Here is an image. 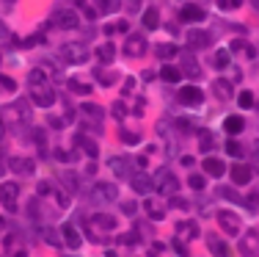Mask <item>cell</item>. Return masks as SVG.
Returning a JSON list of instances; mask_svg holds the SVG:
<instances>
[{
    "label": "cell",
    "instance_id": "52",
    "mask_svg": "<svg viewBox=\"0 0 259 257\" xmlns=\"http://www.w3.org/2000/svg\"><path fill=\"white\" fill-rule=\"evenodd\" d=\"M0 136H3V119H0Z\"/></svg>",
    "mask_w": 259,
    "mask_h": 257
},
{
    "label": "cell",
    "instance_id": "54",
    "mask_svg": "<svg viewBox=\"0 0 259 257\" xmlns=\"http://www.w3.org/2000/svg\"><path fill=\"white\" fill-rule=\"evenodd\" d=\"M9 3H11V0H9Z\"/></svg>",
    "mask_w": 259,
    "mask_h": 257
},
{
    "label": "cell",
    "instance_id": "40",
    "mask_svg": "<svg viewBox=\"0 0 259 257\" xmlns=\"http://www.w3.org/2000/svg\"><path fill=\"white\" fill-rule=\"evenodd\" d=\"M155 53H157L160 58H168V56H176V47H174V44H160Z\"/></svg>",
    "mask_w": 259,
    "mask_h": 257
},
{
    "label": "cell",
    "instance_id": "9",
    "mask_svg": "<svg viewBox=\"0 0 259 257\" xmlns=\"http://www.w3.org/2000/svg\"><path fill=\"white\" fill-rule=\"evenodd\" d=\"M130 185H133V191H138V194H152V191H155V177L146 174V172H138V174H133Z\"/></svg>",
    "mask_w": 259,
    "mask_h": 257
},
{
    "label": "cell",
    "instance_id": "15",
    "mask_svg": "<svg viewBox=\"0 0 259 257\" xmlns=\"http://www.w3.org/2000/svg\"><path fill=\"white\" fill-rule=\"evenodd\" d=\"M9 169H11L14 174H33L36 163H33L31 158H11V161H9Z\"/></svg>",
    "mask_w": 259,
    "mask_h": 257
},
{
    "label": "cell",
    "instance_id": "4",
    "mask_svg": "<svg viewBox=\"0 0 259 257\" xmlns=\"http://www.w3.org/2000/svg\"><path fill=\"white\" fill-rule=\"evenodd\" d=\"M218 227H221L226 235H240V219L232 213V210H218Z\"/></svg>",
    "mask_w": 259,
    "mask_h": 257
},
{
    "label": "cell",
    "instance_id": "16",
    "mask_svg": "<svg viewBox=\"0 0 259 257\" xmlns=\"http://www.w3.org/2000/svg\"><path fill=\"white\" fill-rule=\"evenodd\" d=\"M75 144H78V149H80V152H86L88 158H97V155H99L97 141H94V138H88L86 133H80V136L75 138Z\"/></svg>",
    "mask_w": 259,
    "mask_h": 257
},
{
    "label": "cell",
    "instance_id": "5",
    "mask_svg": "<svg viewBox=\"0 0 259 257\" xmlns=\"http://www.w3.org/2000/svg\"><path fill=\"white\" fill-rule=\"evenodd\" d=\"M155 191L157 194H174L176 191V177L168 169H160V172L155 174Z\"/></svg>",
    "mask_w": 259,
    "mask_h": 257
},
{
    "label": "cell",
    "instance_id": "21",
    "mask_svg": "<svg viewBox=\"0 0 259 257\" xmlns=\"http://www.w3.org/2000/svg\"><path fill=\"white\" fill-rule=\"evenodd\" d=\"M202 166H204V172L213 174V177H223V172H226V166H223L221 158H204Z\"/></svg>",
    "mask_w": 259,
    "mask_h": 257
},
{
    "label": "cell",
    "instance_id": "36",
    "mask_svg": "<svg viewBox=\"0 0 259 257\" xmlns=\"http://www.w3.org/2000/svg\"><path fill=\"white\" fill-rule=\"evenodd\" d=\"M69 91H75V94H88L91 86H83L80 80H69Z\"/></svg>",
    "mask_w": 259,
    "mask_h": 257
},
{
    "label": "cell",
    "instance_id": "41",
    "mask_svg": "<svg viewBox=\"0 0 259 257\" xmlns=\"http://www.w3.org/2000/svg\"><path fill=\"white\" fill-rule=\"evenodd\" d=\"M78 6H80V11H83V14L88 17V20H97V11H94L91 6L86 3V0H78Z\"/></svg>",
    "mask_w": 259,
    "mask_h": 257
},
{
    "label": "cell",
    "instance_id": "14",
    "mask_svg": "<svg viewBox=\"0 0 259 257\" xmlns=\"http://www.w3.org/2000/svg\"><path fill=\"white\" fill-rule=\"evenodd\" d=\"M80 116H83V122L99 125V122L105 119V111L99 108V105H94V102H86V105H80Z\"/></svg>",
    "mask_w": 259,
    "mask_h": 257
},
{
    "label": "cell",
    "instance_id": "31",
    "mask_svg": "<svg viewBox=\"0 0 259 257\" xmlns=\"http://www.w3.org/2000/svg\"><path fill=\"white\" fill-rule=\"evenodd\" d=\"M182 61H185V67H182V72H185V75H190V78H196V75H199V64H193V58L187 56V53L182 56Z\"/></svg>",
    "mask_w": 259,
    "mask_h": 257
},
{
    "label": "cell",
    "instance_id": "11",
    "mask_svg": "<svg viewBox=\"0 0 259 257\" xmlns=\"http://www.w3.org/2000/svg\"><path fill=\"white\" fill-rule=\"evenodd\" d=\"M52 25H55V28H67V31H72V28H78V25H80V20H78V14H75L72 9H67V11H58V14L52 17Z\"/></svg>",
    "mask_w": 259,
    "mask_h": 257
},
{
    "label": "cell",
    "instance_id": "22",
    "mask_svg": "<svg viewBox=\"0 0 259 257\" xmlns=\"http://www.w3.org/2000/svg\"><path fill=\"white\" fill-rule=\"evenodd\" d=\"M243 127H245L243 116H226V119H223V130H226L229 136H237V133H243Z\"/></svg>",
    "mask_w": 259,
    "mask_h": 257
},
{
    "label": "cell",
    "instance_id": "34",
    "mask_svg": "<svg viewBox=\"0 0 259 257\" xmlns=\"http://www.w3.org/2000/svg\"><path fill=\"white\" fill-rule=\"evenodd\" d=\"M99 6H102L105 14H113V11L121 9V0H99Z\"/></svg>",
    "mask_w": 259,
    "mask_h": 257
},
{
    "label": "cell",
    "instance_id": "25",
    "mask_svg": "<svg viewBox=\"0 0 259 257\" xmlns=\"http://www.w3.org/2000/svg\"><path fill=\"white\" fill-rule=\"evenodd\" d=\"M144 28H149V31L160 28V11H157V9H146L144 11Z\"/></svg>",
    "mask_w": 259,
    "mask_h": 257
},
{
    "label": "cell",
    "instance_id": "43",
    "mask_svg": "<svg viewBox=\"0 0 259 257\" xmlns=\"http://www.w3.org/2000/svg\"><path fill=\"white\" fill-rule=\"evenodd\" d=\"M218 194H221V196H226V199H232V202H240V196L234 194L232 188H218Z\"/></svg>",
    "mask_w": 259,
    "mask_h": 257
},
{
    "label": "cell",
    "instance_id": "33",
    "mask_svg": "<svg viewBox=\"0 0 259 257\" xmlns=\"http://www.w3.org/2000/svg\"><path fill=\"white\" fill-rule=\"evenodd\" d=\"M28 80H31V86H42V83H47V72L44 69H33V72L28 75Z\"/></svg>",
    "mask_w": 259,
    "mask_h": 257
},
{
    "label": "cell",
    "instance_id": "20",
    "mask_svg": "<svg viewBox=\"0 0 259 257\" xmlns=\"http://www.w3.org/2000/svg\"><path fill=\"white\" fill-rule=\"evenodd\" d=\"M179 20L182 22H202L204 20V9H199V6H185V9L179 11Z\"/></svg>",
    "mask_w": 259,
    "mask_h": 257
},
{
    "label": "cell",
    "instance_id": "42",
    "mask_svg": "<svg viewBox=\"0 0 259 257\" xmlns=\"http://www.w3.org/2000/svg\"><path fill=\"white\" fill-rule=\"evenodd\" d=\"M121 243H124V246H135V243H138V235H135V232H127V235H121Z\"/></svg>",
    "mask_w": 259,
    "mask_h": 257
},
{
    "label": "cell",
    "instance_id": "32",
    "mask_svg": "<svg viewBox=\"0 0 259 257\" xmlns=\"http://www.w3.org/2000/svg\"><path fill=\"white\" fill-rule=\"evenodd\" d=\"M213 61H215V64H213L215 69H226V67H229V50H218Z\"/></svg>",
    "mask_w": 259,
    "mask_h": 257
},
{
    "label": "cell",
    "instance_id": "10",
    "mask_svg": "<svg viewBox=\"0 0 259 257\" xmlns=\"http://www.w3.org/2000/svg\"><path fill=\"white\" fill-rule=\"evenodd\" d=\"M229 174H232V183L234 185H248L251 177H254V172H251L248 163H234V166L229 169Z\"/></svg>",
    "mask_w": 259,
    "mask_h": 257
},
{
    "label": "cell",
    "instance_id": "46",
    "mask_svg": "<svg viewBox=\"0 0 259 257\" xmlns=\"http://www.w3.org/2000/svg\"><path fill=\"white\" fill-rule=\"evenodd\" d=\"M97 78L102 80V83H110V80H116V75L113 72H97Z\"/></svg>",
    "mask_w": 259,
    "mask_h": 257
},
{
    "label": "cell",
    "instance_id": "29",
    "mask_svg": "<svg viewBox=\"0 0 259 257\" xmlns=\"http://www.w3.org/2000/svg\"><path fill=\"white\" fill-rule=\"evenodd\" d=\"M210 252H213L215 257H229V246L223 241H218V238L213 235L210 238Z\"/></svg>",
    "mask_w": 259,
    "mask_h": 257
},
{
    "label": "cell",
    "instance_id": "48",
    "mask_svg": "<svg viewBox=\"0 0 259 257\" xmlns=\"http://www.w3.org/2000/svg\"><path fill=\"white\" fill-rule=\"evenodd\" d=\"M133 89H135V78H127L124 80V94H130Z\"/></svg>",
    "mask_w": 259,
    "mask_h": 257
},
{
    "label": "cell",
    "instance_id": "27",
    "mask_svg": "<svg viewBox=\"0 0 259 257\" xmlns=\"http://www.w3.org/2000/svg\"><path fill=\"white\" fill-rule=\"evenodd\" d=\"M108 166L113 169V172L119 174V177H130V163H127V161H121V158H110Z\"/></svg>",
    "mask_w": 259,
    "mask_h": 257
},
{
    "label": "cell",
    "instance_id": "35",
    "mask_svg": "<svg viewBox=\"0 0 259 257\" xmlns=\"http://www.w3.org/2000/svg\"><path fill=\"white\" fill-rule=\"evenodd\" d=\"M215 3H218V9H221V11H232V9H240L243 0H215Z\"/></svg>",
    "mask_w": 259,
    "mask_h": 257
},
{
    "label": "cell",
    "instance_id": "28",
    "mask_svg": "<svg viewBox=\"0 0 259 257\" xmlns=\"http://www.w3.org/2000/svg\"><path fill=\"white\" fill-rule=\"evenodd\" d=\"M97 56H99V61H105V64H110L116 58V47L110 42H105V44H99L97 47Z\"/></svg>",
    "mask_w": 259,
    "mask_h": 257
},
{
    "label": "cell",
    "instance_id": "49",
    "mask_svg": "<svg viewBox=\"0 0 259 257\" xmlns=\"http://www.w3.org/2000/svg\"><path fill=\"white\" fill-rule=\"evenodd\" d=\"M243 47H245V44L240 42V39H234V42H232V50H243Z\"/></svg>",
    "mask_w": 259,
    "mask_h": 257
},
{
    "label": "cell",
    "instance_id": "50",
    "mask_svg": "<svg viewBox=\"0 0 259 257\" xmlns=\"http://www.w3.org/2000/svg\"><path fill=\"white\" fill-rule=\"evenodd\" d=\"M124 213H135V205H133V202H124Z\"/></svg>",
    "mask_w": 259,
    "mask_h": 257
},
{
    "label": "cell",
    "instance_id": "38",
    "mask_svg": "<svg viewBox=\"0 0 259 257\" xmlns=\"http://www.w3.org/2000/svg\"><path fill=\"white\" fill-rule=\"evenodd\" d=\"M187 185H190L193 191H202L204 188V177L202 174H190V177H187Z\"/></svg>",
    "mask_w": 259,
    "mask_h": 257
},
{
    "label": "cell",
    "instance_id": "1",
    "mask_svg": "<svg viewBox=\"0 0 259 257\" xmlns=\"http://www.w3.org/2000/svg\"><path fill=\"white\" fill-rule=\"evenodd\" d=\"M113 227H116V219H110V216H105V213H97V216H91V219L86 221V232L94 238V241H102Z\"/></svg>",
    "mask_w": 259,
    "mask_h": 257
},
{
    "label": "cell",
    "instance_id": "51",
    "mask_svg": "<svg viewBox=\"0 0 259 257\" xmlns=\"http://www.w3.org/2000/svg\"><path fill=\"white\" fill-rule=\"evenodd\" d=\"M0 36H9V31H6V25L0 22Z\"/></svg>",
    "mask_w": 259,
    "mask_h": 257
},
{
    "label": "cell",
    "instance_id": "45",
    "mask_svg": "<svg viewBox=\"0 0 259 257\" xmlns=\"http://www.w3.org/2000/svg\"><path fill=\"white\" fill-rule=\"evenodd\" d=\"M121 141L124 144H138V136H135V133H121Z\"/></svg>",
    "mask_w": 259,
    "mask_h": 257
},
{
    "label": "cell",
    "instance_id": "8",
    "mask_svg": "<svg viewBox=\"0 0 259 257\" xmlns=\"http://www.w3.org/2000/svg\"><path fill=\"white\" fill-rule=\"evenodd\" d=\"M0 205H3L6 210H9V213H14L17 208V185L14 183H3L0 185Z\"/></svg>",
    "mask_w": 259,
    "mask_h": 257
},
{
    "label": "cell",
    "instance_id": "6",
    "mask_svg": "<svg viewBox=\"0 0 259 257\" xmlns=\"http://www.w3.org/2000/svg\"><path fill=\"white\" fill-rule=\"evenodd\" d=\"M146 47H149V44H146V39L141 36V33H130L127 42H124V53L130 58H141L146 53Z\"/></svg>",
    "mask_w": 259,
    "mask_h": 257
},
{
    "label": "cell",
    "instance_id": "53",
    "mask_svg": "<svg viewBox=\"0 0 259 257\" xmlns=\"http://www.w3.org/2000/svg\"><path fill=\"white\" fill-rule=\"evenodd\" d=\"M108 257H116V254H113V252H108Z\"/></svg>",
    "mask_w": 259,
    "mask_h": 257
},
{
    "label": "cell",
    "instance_id": "44",
    "mask_svg": "<svg viewBox=\"0 0 259 257\" xmlns=\"http://www.w3.org/2000/svg\"><path fill=\"white\" fill-rule=\"evenodd\" d=\"M0 83H3L6 91H14V89H17V83H14L11 78H6V75H0Z\"/></svg>",
    "mask_w": 259,
    "mask_h": 257
},
{
    "label": "cell",
    "instance_id": "39",
    "mask_svg": "<svg viewBox=\"0 0 259 257\" xmlns=\"http://www.w3.org/2000/svg\"><path fill=\"white\" fill-rule=\"evenodd\" d=\"M240 108H251V105H254V94H251V91H240Z\"/></svg>",
    "mask_w": 259,
    "mask_h": 257
},
{
    "label": "cell",
    "instance_id": "26",
    "mask_svg": "<svg viewBox=\"0 0 259 257\" xmlns=\"http://www.w3.org/2000/svg\"><path fill=\"white\" fill-rule=\"evenodd\" d=\"M213 91H215V97H221V100H229V97H232V83H229V80H215Z\"/></svg>",
    "mask_w": 259,
    "mask_h": 257
},
{
    "label": "cell",
    "instance_id": "13",
    "mask_svg": "<svg viewBox=\"0 0 259 257\" xmlns=\"http://www.w3.org/2000/svg\"><path fill=\"white\" fill-rule=\"evenodd\" d=\"M179 102H185V105H202L204 102L202 89H199V86H182V89H179Z\"/></svg>",
    "mask_w": 259,
    "mask_h": 257
},
{
    "label": "cell",
    "instance_id": "2",
    "mask_svg": "<svg viewBox=\"0 0 259 257\" xmlns=\"http://www.w3.org/2000/svg\"><path fill=\"white\" fill-rule=\"evenodd\" d=\"M61 58L67 64H86L88 61V47L83 42H67V44H61Z\"/></svg>",
    "mask_w": 259,
    "mask_h": 257
},
{
    "label": "cell",
    "instance_id": "18",
    "mask_svg": "<svg viewBox=\"0 0 259 257\" xmlns=\"http://www.w3.org/2000/svg\"><path fill=\"white\" fill-rule=\"evenodd\" d=\"M187 44H190L193 50L210 47V33L207 31H190V33H187Z\"/></svg>",
    "mask_w": 259,
    "mask_h": 257
},
{
    "label": "cell",
    "instance_id": "12",
    "mask_svg": "<svg viewBox=\"0 0 259 257\" xmlns=\"http://www.w3.org/2000/svg\"><path fill=\"white\" fill-rule=\"evenodd\" d=\"M240 252H243L245 257H259V235L254 230H248L245 238L240 241Z\"/></svg>",
    "mask_w": 259,
    "mask_h": 257
},
{
    "label": "cell",
    "instance_id": "7",
    "mask_svg": "<svg viewBox=\"0 0 259 257\" xmlns=\"http://www.w3.org/2000/svg\"><path fill=\"white\" fill-rule=\"evenodd\" d=\"M176 241H196L199 238V224L196 221H187V219H182V221H176Z\"/></svg>",
    "mask_w": 259,
    "mask_h": 257
},
{
    "label": "cell",
    "instance_id": "47",
    "mask_svg": "<svg viewBox=\"0 0 259 257\" xmlns=\"http://www.w3.org/2000/svg\"><path fill=\"white\" fill-rule=\"evenodd\" d=\"M113 116H119V119L124 116V105L121 102H113Z\"/></svg>",
    "mask_w": 259,
    "mask_h": 257
},
{
    "label": "cell",
    "instance_id": "19",
    "mask_svg": "<svg viewBox=\"0 0 259 257\" xmlns=\"http://www.w3.org/2000/svg\"><path fill=\"white\" fill-rule=\"evenodd\" d=\"M63 241H67L69 249H80V243H83V238H80V232L75 230V224H63Z\"/></svg>",
    "mask_w": 259,
    "mask_h": 257
},
{
    "label": "cell",
    "instance_id": "24",
    "mask_svg": "<svg viewBox=\"0 0 259 257\" xmlns=\"http://www.w3.org/2000/svg\"><path fill=\"white\" fill-rule=\"evenodd\" d=\"M160 78L166 80V83H179V80H182V69H179V67H171V64H166V67L160 69Z\"/></svg>",
    "mask_w": 259,
    "mask_h": 257
},
{
    "label": "cell",
    "instance_id": "23",
    "mask_svg": "<svg viewBox=\"0 0 259 257\" xmlns=\"http://www.w3.org/2000/svg\"><path fill=\"white\" fill-rule=\"evenodd\" d=\"M144 210L149 213V219H155V221H163V219H166V208H163V205H157V202H155V196L144 202Z\"/></svg>",
    "mask_w": 259,
    "mask_h": 257
},
{
    "label": "cell",
    "instance_id": "3",
    "mask_svg": "<svg viewBox=\"0 0 259 257\" xmlns=\"http://www.w3.org/2000/svg\"><path fill=\"white\" fill-rule=\"evenodd\" d=\"M31 100L39 105V108H50L52 102H55V91H52V86H31Z\"/></svg>",
    "mask_w": 259,
    "mask_h": 257
},
{
    "label": "cell",
    "instance_id": "17",
    "mask_svg": "<svg viewBox=\"0 0 259 257\" xmlns=\"http://www.w3.org/2000/svg\"><path fill=\"white\" fill-rule=\"evenodd\" d=\"M94 199H99V202H113V199H116V185L97 183V185H94Z\"/></svg>",
    "mask_w": 259,
    "mask_h": 257
},
{
    "label": "cell",
    "instance_id": "37",
    "mask_svg": "<svg viewBox=\"0 0 259 257\" xmlns=\"http://www.w3.org/2000/svg\"><path fill=\"white\" fill-rule=\"evenodd\" d=\"M226 152L232 155V158H243V147H240V144L232 138V141H226Z\"/></svg>",
    "mask_w": 259,
    "mask_h": 257
},
{
    "label": "cell",
    "instance_id": "30",
    "mask_svg": "<svg viewBox=\"0 0 259 257\" xmlns=\"http://www.w3.org/2000/svg\"><path fill=\"white\" fill-rule=\"evenodd\" d=\"M199 141H202V152H210L215 144V136L210 130H199Z\"/></svg>",
    "mask_w": 259,
    "mask_h": 257
}]
</instances>
